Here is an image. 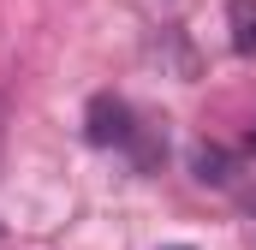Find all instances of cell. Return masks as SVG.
Returning <instances> with one entry per match:
<instances>
[{"label":"cell","instance_id":"6da1fadb","mask_svg":"<svg viewBox=\"0 0 256 250\" xmlns=\"http://www.w3.org/2000/svg\"><path fill=\"white\" fill-rule=\"evenodd\" d=\"M90 143H131V108L120 96L90 102Z\"/></svg>","mask_w":256,"mask_h":250},{"label":"cell","instance_id":"277c9868","mask_svg":"<svg viewBox=\"0 0 256 250\" xmlns=\"http://www.w3.org/2000/svg\"><path fill=\"white\" fill-rule=\"evenodd\" d=\"M250 244H256V220H250Z\"/></svg>","mask_w":256,"mask_h":250},{"label":"cell","instance_id":"3957f363","mask_svg":"<svg viewBox=\"0 0 256 250\" xmlns=\"http://www.w3.org/2000/svg\"><path fill=\"white\" fill-rule=\"evenodd\" d=\"M191 173L202 179V185H232V155L214 149V143H196L191 149Z\"/></svg>","mask_w":256,"mask_h":250},{"label":"cell","instance_id":"7a4b0ae2","mask_svg":"<svg viewBox=\"0 0 256 250\" xmlns=\"http://www.w3.org/2000/svg\"><path fill=\"white\" fill-rule=\"evenodd\" d=\"M226 30H232V48L256 60V0H226Z\"/></svg>","mask_w":256,"mask_h":250},{"label":"cell","instance_id":"8992f818","mask_svg":"<svg viewBox=\"0 0 256 250\" xmlns=\"http://www.w3.org/2000/svg\"><path fill=\"white\" fill-rule=\"evenodd\" d=\"M179 250H191V244H179Z\"/></svg>","mask_w":256,"mask_h":250},{"label":"cell","instance_id":"5b68a950","mask_svg":"<svg viewBox=\"0 0 256 250\" xmlns=\"http://www.w3.org/2000/svg\"><path fill=\"white\" fill-rule=\"evenodd\" d=\"M250 149H256V131H250Z\"/></svg>","mask_w":256,"mask_h":250}]
</instances>
